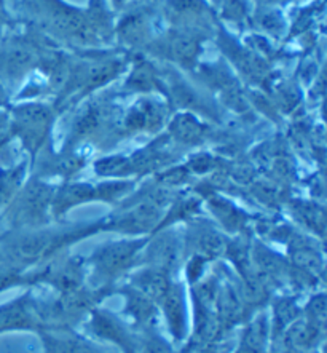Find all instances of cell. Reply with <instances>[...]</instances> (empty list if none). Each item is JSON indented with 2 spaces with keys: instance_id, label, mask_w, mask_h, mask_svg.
Listing matches in <instances>:
<instances>
[{
  "instance_id": "7",
  "label": "cell",
  "mask_w": 327,
  "mask_h": 353,
  "mask_svg": "<svg viewBox=\"0 0 327 353\" xmlns=\"http://www.w3.org/2000/svg\"><path fill=\"white\" fill-rule=\"evenodd\" d=\"M131 70L128 74V79L125 80L123 88L129 90V92H154L158 90L163 94H166L165 88V79L162 74V68L150 61L144 57L143 53L134 54L131 58Z\"/></svg>"
},
{
  "instance_id": "3",
  "label": "cell",
  "mask_w": 327,
  "mask_h": 353,
  "mask_svg": "<svg viewBox=\"0 0 327 353\" xmlns=\"http://www.w3.org/2000/svg\"><path fill=\"white\" fill-rule=\"evenodd\" d=\"M208 37V34L193 29L169 28L162 35L154 37L144 52L165 63L178 64L180 68L192 70L198 65L203 43Z\"/></svg>"
},
{
  "instance_id": "8",
  "label": "cell",
  "mask_w": 327,
  "mask_h": 353,
  "mask_svg": "<svg viewBox=\"0 0 327 353\" xmlns=\"http://www.w3.org/2000/svg\"><path fill=\"white\" fill-rule=\"evenodd\" d=\"M224 18L229 21L241 23L248 17V3L246 0H222Z\"/></svg>"
},
{
  "instance_id": "6",
  "label": "cell",
  "mask_w": 327,
  "mask_h": 353,
  "mask_svg": "<svg viewBox=\"0 0 327 353\" xmlns=\"http://www.w3.org/2000/svg\"><path fill=\"white\" fill-rule=\"evenodd\" d=\"M114 37H117L123 50L129 53H134L136 50L144 52L154 39L147 12L139 8L127 12L120 23L115 24Z\"/></svg>"
},
{
  "instance_id": "4",
  "label": "cell",
  "mask_w": 327,
  "mask_h": 353,
  "mask_svg": "<svg viewBox=\"0 0 327 353\" xmlns=\"http://www.w3.org/2000/svg\"><path fill=\"white\" fill-rule=\"evenodd\" d=\"M53 119L54 112L52 105L39 103V101L19 104L13 109L14 130L21 134L24 143L32 150H37L42 145Z\"/></svg>"
},
{
  "instance_id": "9",
  "label": "cell",
  "mask_w": 327,
  "mask_h": 353,
  "mask_svg": "<svg viewBox=\"0 0 327 353\" xmlns=\"http://www.w3.org/2000/svg\"><path fill=\"white\" fill-rule=\"evenodd\" d=\"M8 21H10V19H8L7 12L0 10V40H2V37L5 35V28H7Z\"/></svg>"
},
{
  "instance_id": "13",
  "label": "cell",
  "mask_w": 327,
  "mask_h": 353,
  "mask_svg": "<svg viewBox=\"0 0 327 353\" xmlns=\"http://www.w3.org/2000/svg\"><path fill=\"white\" fill-rule=\"evenodd\" d=\"M265 3H268V2H276V0H264Z\"/></svg>"
},
{
  "instance_id": "2",
  "label": "cell",
  "mask_w": 327,
  "mask_h": 353,
  "mask_svg": "<svg viewBox=\"0 0 327 353\" xmlns=\"http://www.w3.org/2000/svg\"><path fill=\"white\" fill-rule=\"evenodd\" d=\"M58 47L29 23L23 32L3 35L0 40V83L7 90L21 88Z\"/></svg>"
},
{
  "instance_id": "5",
  "label": "cell",
  "mask_w": 327,
  "mask_h": 353,
  "mask_svg": "<svg viewBox=\"0 0 327 353\" xmlns=\"http://www.w3.org/2000/svg\"><path fill=\"white\" fill-rule=\"evenodd\" d=\"M165 14L171 28L193 29L208 35L214 31V13L204 0H168Z\"/></svg>"
},
{
  "instance_id": "11",
  "label": "cell",
  "mask_w": 327,
  "mask_h": 353,
  "mask_svg": "<svg viewBox=\"0 0 327 353\" xmlns=\"http://www.w3.org/2000/svg\"><path fill=\"white\" fill-rule=\"evenodd\" d=\"M89 7H105L107 5V2L105 0H89Z\"/></svg>"
},
{
  "instance_id": "1",
  "label": "cell",
  "mask_w": 327,
  "mask_h": 353,
  "mask_svg": "<svg viewBox=\"0 0 327 353\" xmlns=\"http://www.w3.org/2000/svg\"><path fill=\"white\" fill-rule=\"evenodd\" d=\"M28 23L67 50L107 48L114 37L109 7H74L64 0H23Z\"/></svg>"
},
{
  "instance_id": "10",
  "label": "cell",
  "mask_w": 327,
  "mask_h": 353,
  "mask_svg": "<svg viewBox=\"0 0 327 353\" xmlns=\"http://www.w3.org/2000/svg\"><path fill=\"white\" fill-rule=\"evenodd\" d=\"M7 99H8V90L0 83V105L7 103Z\"/></svg>"
},
{
  "instance_id": "12",
  "label": "cell",
  "mask_w": 327,
  "mask_h": 353,
  "mask_svg": "<svg viewBox=\"0 0 327 353\" xmlns=\"http://www.w3.org/2000/svg\"><path fill=\"white\" fill-rule=\"evenodd\" d=\"M0 10L7 12V0H0Z\"/></svg>"
}]
</instances>
